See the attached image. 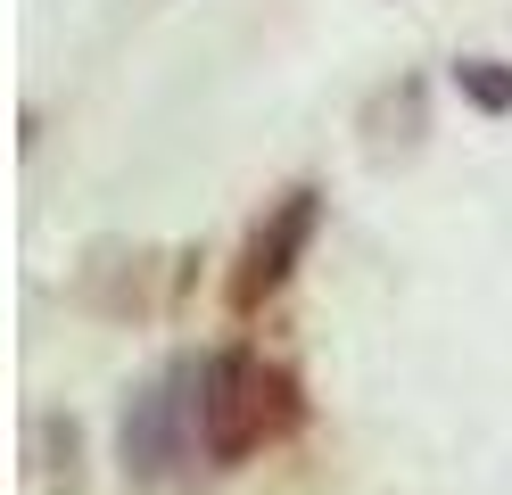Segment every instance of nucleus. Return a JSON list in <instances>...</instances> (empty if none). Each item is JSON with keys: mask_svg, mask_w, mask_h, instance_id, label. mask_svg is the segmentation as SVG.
<instances>
[{"mask_svg": "<svg viewBox=\"0 0 512 495\" xmlns=\"http://www.w3.org/2000/svg\"><path fill=\"white\" fill-rule=\"evenodd\" d=\"M405 132L422 141V83H397V91H389V99L372 108V157L405 149Z\"/></svg>", "mask_w": 512, "mask_h": 495, "instance_id": "obj_4", "label": "nucleus"}, {"mask_svg": "<svg viewBox=\"0 0 512 495\" xmlns=\"http://www.w3.org/2000/svg\"><path fill=\"white\" fill-rule=\"evenodd\" d=\"M199 372L207 363H174L124 405V479L133 487H166L174 462L199 446Z\"/></svg>", "mask_w": 512, "mask_h": 495, "instance_id": "obj_2", "label": "nucleus"}, {"mask_svg": "<svg viewBox=\"0 0 512 495\" xmlns=\"http://www.w3.org/2000/svg\"><path fill=\"white\" fill-rule=\"evenodd\" d=\"M455 91L471 99L479 116H512V66L504 58H463L455 66Z\"/></svg>", "mask_w": 512, "mask_h": 495, "instance_id": "obj_5", "label": "nucleus"}, {"mask_svg": "<svg viewBox=\"0 0 512 495\" xmlns=\"http://www.w3.org/2000/svg\"><path fill=\"white\" fill-rule=\"evenodd\" d=\"M298 421H306V396L281 363H265L256 347L207 355V372H199V454L207 462H248L273 438H290Z\"/></svg>", "mask_w": 512, "mask_h": 495, "instance_id": "obj_1", "label": "nucleus"}, {"mask_svg": "<svg viewBox=\"0 0 512 495\" xmlns=\"http://www.w3.org/2000/svg\"><path fill=\"white\" fill-rule=\"evenodd\" d=\"M314 215H323V198H314V190H290L265 223L248 231V248H240V264H232V289H223V297H232V314H256L281 281L298 273V256H306V240H314Z\"/></svg>", "mask_w": 512, "mask_h": 495, "instance_id": "obj_3", "label": "nucleus"}]
</instances>
